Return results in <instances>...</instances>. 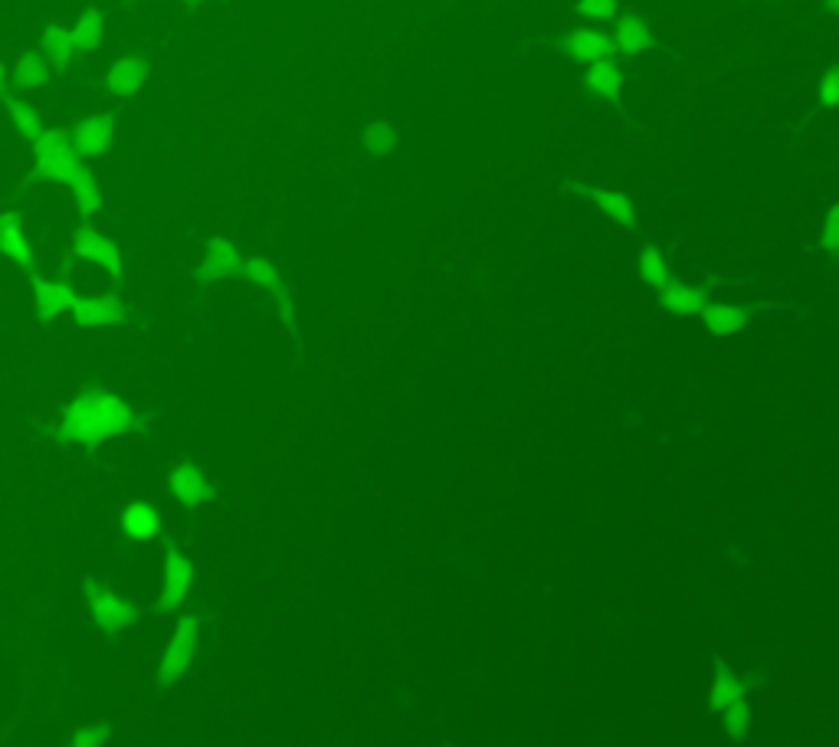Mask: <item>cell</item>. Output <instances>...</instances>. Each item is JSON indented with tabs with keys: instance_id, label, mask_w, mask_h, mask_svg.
Returning a JSON list of instances; mask_svg holds the SVG:
<instances>
[{
	"instance_id": "obj_34",
	"label": "cell",
	"mask_w": 839,
	"mask_h": 747,
	"mask_svg": "<svg viewBox=\"0 0 839 747\" xmlns=\"http://www.w3.org/2000/svg\"><path fill=\"white\" fill-rule=\"evenodd\" d=\"M830 7H833V10H839V0H830Z\"/></svg>"
},
{
	"instance_id": "obj_16",
	"label": "cell",
	"mask_w": 839,
	"mask_h": 747,
	"mask_svg": "<svg viewBox=\"0 0 839 747\" xmlns=\"http://www.w3.org/2000/svg\"><path fill=\"white\" fill-rule=\"evenodd\" d=\"M702 318L712 335H735V331L748 328V322H751V315L744 312V308L728 305V302H712L702 312Z\"/></svg>"
},
{
	"instance_id": "obj_24",
	"label": "cell",
	"mask_w": 839,
	"mask_h": 747,
	"mask_svg": "<svg viewBox=\"0 0 839 747\" xmlns=\"http://www.w3.org/2000/svg\"><path fill=\"white\" fill-rule=\"evenodd\" d=\"M617 46L623 53H643L653 46V37H649V30L643 27L640 20H633V17H623L617 23Z\"/></svg>"
},
{
	"instance_id": "obj_31",
	"label": "cell",
	"mask_w": 839,
	"mask_h": 747,
	"mask_svg": "<svg viewBox=\"0 0 839 747\" xmlns=\"http://www.w3.org/2000/svg\"><path fill=\"white\" fill-rule=\"evenodd\" d=\"M823 249L826 253H839V204L830 207V213H826V223H823Z\"/></svg>"
},
{
	"instance_id": "obj_17",
	"label": "cell",
	"mask_w": 839,
	"mask_h": 747,
	"mask_svg": "<svg viewBox=\"0 0 839 747\" xmlns=\"http://www.w3.org/2000/svg\"><path fill=\"white\" fill-rule=\"evenodd\" d=\"M145 79H148V66L141 63V59H118L112 66V73L105 76V82H109V89L115 96H135V92L145 86Z\"/></svg>"
},
{
	"instance_id": "obj_23",
	"label": "cell",
	"mask_w": 839,
	"mask_h": 747,
	"mask_svg": "<svg viewBox=\"0 0 839 747\" xmlns=\"http://www.w3.org/2000/svg\"><path fill=\"white\" fill-rule=\"evenodd\" d=\"M722 728H725V734L735 744L748 741V734H751V705H748V698H741V702L728 705L722 711Z\"/></svg>"
},
{
	"instance_id": "obj_32",
	"label": "cell",
	"mask_w": 839,
	"mask_h": 747,
	"mask_svg": "<svg viewBox=\"0 0 839 747\" xmlns=\"http://www.w3.org/2000/svg\"><path fill=\"white\" fill-rule=\"evenodd\" d=\"M577 10L587 17L610 20L613 14H617V0H577Z\"/></svg>"
},
{
	"instance_id": "obj_9",
	"label": "cell",
	"mask_w": 839,
	"mask_h": 747,
	"mask_svg": "<svg viewBox=\"0 0 839 747\" xmlns=\"http://www.w3.org/2000/svg\"><path fill=\"white\" fill-rule=\"evenodd\" d=\"M76 325L79 328H102V325H118L125 318L122 312V302L112 299V295H105V299H79L76 308Z\"/></svg>"
},
{
	"instance_id": "obj_4",
	"label": "cell",
	"mask_w": 839,
	"mask_h": 747,
	"mask_svg": "<svg viewBox=\"0 0 839 747\" xmlns=\"http://www.w3.org/2000/svg\"><path fill=\"white\" fill-rule=\"evenodd\" d=\"M86 597H89L92 616H96V623L102 626L105 633H122V630H128V626L138 620V613H135L132 603L118 600L115 594H109V590H102L92 577L86 580Z\"/></svg>"
},
{
	"instance_id": "obj_14",
	"label": "cell",
	"mask_w": 839,
	"mask_h": 747,
	"mask_svg": "<svg viewBox=\"0 0 839 747\" xmlns=\"http://www.w3.org/2000/svg\"><path fill=\"white\" fill-rule=\"evenodd\" d=\"M659 302H663V308H669L672 315H702L708 308L705 292L695 286H682V282H669V286L659 292Z\"/></svg>"
},
{
	"instance_id": "obj_19",
	"label": "cell",
	"mask_w": 839,
	"mask_h": 747,
	"mask_svg": "<svg viewBox=\"0 0 839 747\" xmlns=\"http://www.w3.org/2000/svg\"><path fill=\"white\" fill-rule=\"evenodd\" d=\"M122 525H125V531H128V535H132L135 541H151V538H158V531H161V518H158V512H155V508H151V505L135 502V505H128V508H125Z\"/></svg>"
},
{
	"instance_id": "obj_12",
	"label": "cell",
	"mask_w": 839,
	"mask_h": 747,
	"mask_svg": "<svg viewBox=\"0 0 839 747\" xmlns=\"http://www.w3.org/2000/svg\"><path fill=\"white\" fill-rule=\"evenodd\" d=\"M112 128L115 122L109 115H92L86 122L76 125V145L82 154H92V158H99L112 148Z\"/></svg>"
},
{
	"instance_id": "obj_25",
	"label": "cell",
	"mask_w": 839,
	"mask_h": 747,
	"mask_svg": "<svg viewBox=\"0 0 839 747\" xmlns=\"http://www.w3.org/2000/svg\"><path fill=\"white\" fill-rule=\"evenodd\" d=\"M640 276L646 286H653V289H666L669 286V272H666V259L663 253H659L656 246H646L643 253H640Z\"/></svg>"
},
{
	"instance_id": "obj_26",
	"label": "cell",
	"mask_w": 839,
	"mask_h": 747,
	"mask_svg": "<svg viewBox=\"0 0 839 747\" xmlns=\"http://www.w3.org/2000/svg\"><path fill=\"white\" fill-rule=\"evenodd\" d=\"M102 14L99 10H86V17H82L76 23V30H73V40L79 50H99L102 46Z\"/></svg>"
},
{
	"instance_id": "obj_18",
	"label": "cell",
	"mask_w": 839,
	"mask_h": 747,
	"mask_svg": "<svg viewBox=\"0 0 839 747\" xmlns=\"http://www.w3.org/2000/svg\"><path fill=\"white\" fill-rule=\"evenodd\" d=\"M40 46H43V56H46V63H50L53 73H66L69 59H73V50H76L73 33H66L59 27H46Z\"/></svg>"
},
{
	"instance_id": "obj_3",
	"label": "cell",
	"mask_w": 839,
	"mask_h": 747,
	"mask_svg": "<svg viewBox=\"0 0 839 747\" xmlns=\"http://www.w3.org/2000/svg\"><path fill=\"white\" fill-rule=\"evenodd\" d=\"M82 171V164L76 161L73 148L63 132H43L37 141V177L40 181H69Z\"/></svg>"
},
{
	"instance_id": "obj_6",
	"label": "cell",
	"mask_w": 839,
	"mask_h": 747,
	"mask_svg": "<svg viewBox=\"0 0 839 747\" xmlns=\"http://www.w3.org/2000/svg\"><path fill=\"white\" fill-rule=\"evenodd\" d=\"M76 253L92 259V263H99L112 272V276H122V256H118L115 243H109L105 236L92 233L89 227H79L76 230Z\"/></svg>"
},
{
	"instance_id": "obj_13",
	"label": "cell",
	"mask_w": 839,
	"mask_h": 747,
	"mask_svg": "<svg viewBox=\"0 0 839 747\" xmlns=\"http://www.w3.org/2000/svg\"><path fill=\"white\" fill-rule=\"evenodd\" d=\"M171 492L181 505L197 508L210 498V485L194 466H174L171 469Z\"/></svg>"
},
{
	"instance_id": "obj_10",
	"label": "cell",
	"mask_w": 839,
	"mask_h": 747,
	"mask_svg": "<svg viewBox=\"0 0 839 747\" xmlns=\"http://www.w3.org/2000/svg\"><path fill=\"white\" fill-rule=\"evenodd\" d=\"M240 269V256H236V246L227 243V240H210L207 243V259H204V266L197 269V276L200 282H217V279H227L233 276V272Z\"/></svg>"
},
{
	"instance_id": "obj_15",
	"label": "cell",
	"mask_w": 839,
	"mask_h": 747,
	"mask_svg": "<svg viewBox=\"0 0 839 747\" xmlns=\"http://www.w3.org/2000/svg\"><path fill=\"white\" fill-rule=\"evenodd\" d=\"M246 276H250L256 286H266L269 292L276 295V302L282 308V318H286V325H292V299L286 295V289H282V279L276 276V269L269 259H246Z\"/></svg>"
},
{
	"instance_id": "obj_7",
	"label": "cell",
	"mask_w": 839,
	"mask_h": 747,
	"mask_svg": "<svg viewBox=\"0 0 839 747\" xmlns=\"http://www.w3.org/2000/svg\"><path fill=\"white\" fill-rule=\"evenodd\" d=\"M741 698H748V685H744L735 672H731L725 662H718L715 666V679H712V689H708V711H715V715H722L728 705L741 702Z\"/></svg>"
},
{
	"instance_id": "obj_28",
	"label": "cell",
	"mask_w": 839,
	"mask_h": 747,
	"mask_svg": "<svg viewBox=\"0 0 839 747\" xmlns=\"http://www.w3.org/2000/svg\"><path fill=\"white\" fill-rule=\"evenodd\" d=\"M10 115H14V122H17V128H20L23 138H30V141H40V138H43V132H40V115L33 112V109H27L23 102L10 99Z\"/></svg>"
},
{
	"instance_id": "obj_29",
	"label": "cell",
	"mask_w": 839,
	"mask_h": 747,
	"mask_svg": "<svg viewBox=\"0 0 839 747\" xmlns=\"http://www.w3.org/2000/svg\"><path fill=\"white\" fill-rule=\"evenodd\" d=\"M73 191H76V197H79V207H82V213H89L99 207V191H96V181H92V174L82 168L76 177H73Z\"/></svg>"
},
{
	"instance_id": "obj_27",
	"label": "cell",
	"mask_w": 839,
	"mask_h": 747,
	"mask_svg": "<svg viewBox=\"0 0 839 747\" xmlns=\"http://www.w3.org/2000/svg\"><path fill=\"white\" fill-rule=\"evenodd\" d=\"M14 76H17V86H23V89H37V86H43L46 76H50V73L43 69V63H40L37 53H23V56H17Z\"/></svg>"
},
{
	"instance_id": "obj_1",
	"label": "cell",
	"mask_w": 839,
	"mask_h": 747,
	"mask_svg": "<svg viewBox=\"0 0 839 747\" xmlns=\"http://www.w3.org/2000/svg\"><path fill=\"white\" fill-rule=\"evenodd\" d=\"M132 430V410L115 394H82L66 407L63 417V440L96 446L112 436Z\"/></svg>"
},
{
	"instance_id": "obj_22",
	"label": "cell",
	"mask_w": 839,
	"mask_h": 747,
	"mask_svg": "<svg viewBox=\"0 0 839 747\" xmlns=\"http://www.w3.org/2000/svg\"><path fill=\"white\" fill-rule=\"evenodd\" d=\"M587 82H590V89L600 92V96L617 99V96H620V86H623V76H620V69L610 63V59H600V63L590 66Z\"/></svg>"
},
{
	"instance_id": "obj_2",
	"label": "cell",
	"mask_w": 839,
	"mask_h": 747,
	"mask_svg": "<svg viewBox=\"0 0 839 747\" xmlns=\"http://www.w3.org/2000/svg\"><path fill=\"white\" fill-rule=\"evenodd\" d=\"M197 643H200V623L194 616H181L168 639V649H164V659L158 669V679L164 685L177 682L187 669H191V662L197 656Z\"/></svg>"
},
{
	"instance_id": "obj_21",
	"label": "cell",
	"mask_w": 839,
	"mask_h": 747,
	"mask_svg": "<svg viewBox=\"0 0 839 747\" xmlns=\"http://www.w3.org/2000/svg\"><path fill=\"white\" fill-rule=\"evenodd\" d=\"M4 236H0V249L10 256V259H17V263L23 269H30L33 266V253L27 249V243H23V233H20V220H17V213H4Z\"/></svg>"
},
{
	"instance_id": "obj_20",
	"label": "cell",
	"mask_w": 839,
	"mask_h": 747,
	"mask_svg": "<svg viewBox=\"0 0 839 747\" xmlns=\"http://www.w3.org/2000/svg\"><path fill=\"white\" fill-rule=\"evenodd\" d=\"M567 187H571V191L587 194L590 200H594V204L604 207V213H610L613 220L623 223V227H630V230L636 227V213H633L630 200H626L623 194H613V191H590V187H577V184H567Z\"/></svg>"
},
{
	"instance_id": "obj_8",
	"label": "cell",
	"mask_w": 839,
	"mask_h": 747,
	"mask_svg": "<svg viewBox=\"0 0 839 747\" xmlns=\"http://www.w3.org/2000/svg\"><path fill=\"white\" fill-rule=\"evenodd\" d=\"M33 299H37V312L43 322H53L66 308H76L79 302L69 286H59V282H46V279H33Z\"/></svg>"
},
{
	"instance_id": "obj_5",
	"label": "cell",
	"mask_w": 839,
	"mask_h": 747,
	"mask_svg": "<svg viewBox=\"0 0 839 747\" xmlns=\"http://www.w3.org/2000/svg\"><path fill=\"white\" fill-rule=\"evenodd\" d=\"M194 584V564L187 561V557L168 548L164 551V590H161V610L164 613H177L184 607L187 600V590Z\"/></svg>"
},
{
	"instance_id": "obj_33",
	"label": "cell",
	"mask_w": 839,
	"mask_h": 747,
	"mask_svg": "<svg viewBox=\"0 0 839 747\" xmlns=\"http://www.w3.org/2000/svg\"><path fill=\"white\" fill-rule=\"evenodd\" d=\"M820 102L823 105H839V66L826 69V76L820 82Z\"/></svg>"
},
{
	"instance_id": "obj_11",
	"label": "cell",
	"mask_w": 839,
	"mask_h": 747,
	"mask_svg": "<svg viewBox=\"0 0 839 747\" xmlns=\"http://www.w3.org/2000/svg\"><path fill=\"white\" fill-rule=\"evenodd\" d=\"M567 53H571L577 63H600V59H610L613 53L620 50L617 43H613L610 37H604V33H594V30H577L567 37Z\"/></svg>"
},
{
	"instance_id": "obj_30",
	"label": "cell",
	"mask_w": 839,
	"mask_h": 747,
	"mask_svg": "<svg viewBox=\"0 0 839 747\" xmlns=\"http://www.w3.org/2000/svg\"><path fill=\"white\" fill-rule=\"evenodd\" d=\"M109 738H112L109 725H89V728L76 731L73 747H105V744H109Z\"/></svg>"
}]
</instances>
